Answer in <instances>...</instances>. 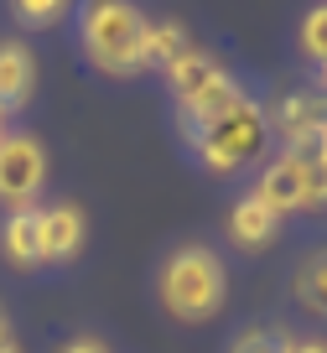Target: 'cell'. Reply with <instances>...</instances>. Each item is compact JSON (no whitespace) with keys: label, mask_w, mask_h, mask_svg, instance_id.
Returning a JSON list of instances; mask_svg holds the SVG:
<instances>
[{"label":"cell","mask_w":327,"mask_h":353,"mask_svg":"<svg viewBox=\"0 0 327 353\" xmlns=\"http://www.w3.org/2000/svg\"><path fill=\"white\" fill-rule=\"evenodd\" d=\"M156 296L177 322H208L229 296V270L208 244H182L156 270Z\"/></svg>","instance_id":"obj_1"},{"label":"cell","mask_w":327,"mask_h":353,"mask_svg":"<svg viewBox=\"0 0 327 353\" xmlns=\"http://www.w3.org/2000/svg\"><path fill=\"white\" fill-rule=\"evenodd\" d=\"M146 26L151 16L120 6V0H88L78 11V42H83L88 63L109 78H130L146 68Z\"/></svg>","instance_id":"obj_2"},{"label":"cell","mask_w":327,"mask_h":353,"mask_svg":"<svg viewBox=\"0 0 327 353\" xmlns=\"http://www.w3.org/2000/svg\"><path fill=\"white\" fill-rule=\"evenodd\" d=\"M197 156H203L208 172H239V166L260 161L265 145H270V125H265V104H255L244 94L229 114H218L213 125H203L197 135H187Z\"/></svg>","instance_id":"obj_3"},{"label":"cell","mask_w":327,"mask_h":353,"mask_svg":"<svg viewBox=\"0 0 327 353\" xmlns=\"http://www.w3.org/2000/svg\"><path fill=\"white\" fill-rule=\"evenodd\" d=\"M47 182V151L37 135L26 130H6V141H0V203L6 208H32L37 192H42Z\"/></svg>","instance_id":"obj_4"},{"label":"cell","mask_w":327,"mask_h":353,"mask_svg":"<svg viewBox=\"0 0 327 353\" xmlns=\"http://www.w3.org/2000/svg\"><path fill=\"white\" fill-rule=\"evenodd\" d=\"M270 135H281L286 145L301 141H322L327 135V88L322 83H301V88H281L265 110Z\"/></svg>","instance_id":"obj_5"},{"label":"cell","mask_w":327,"mask_h":353,"mask_svg":"<svg viewBox=\"0 0 327 353\" xmlns=\"http://www.w3.org/2000/svg\"><path fill=\"white\" fill-rule=\"evenodd\" d=\"M37 234H42V265H63L73 260L78 250H83V208L78 203H47V208H37Z\"/></svg>","instance_id":"obj_6"},{"label":"cell","mask_w":327,"mask_h":353,"mask_svg":"<svg viewBox=\"0 0 327 353\" xmlns=\"http://www.w3.org/2000/svg\"><path fill=\"white\" fill-rule=\"evenodd\" d=\"M250 192L275 213V219L296 213V208H301V161H296L291 151H281L270 166H260V176H255V188H250Z\"/></svg>","instance_id":"obj_7"},{"label":"cell","mask_w":327,"mask_h":353,"mask_svg":"<svg viewBox=\"0 0 327 353\" xmlns=\"http://www.w3.org/2000/svg\"><path fill=\"white\" fill-rule=\"evenodd\" d=\"M37 88V57L26 42H0V120L26 110Z\"/></svg>","instance_id":"obj_8"},{"label":"cell","mask_w":327,"mask_h":353,"mask_svg":"<svg viewBox=\"0 0 327 353\" xmlns=\"http://www.w3.org/2000/svg\"><path fill=\"white\" fill-rule=\"evenodd\" d=\"M224 78H229V68L218 63L213 52H203V47H192L187 57H177V63L166 68V88H172L177 110H182V104H192L197 94H208L213 83H224Z\"/></svg>","instance_id":"obj_9"},{"label":"cell","mask_w":327,"mask_h":353,"mask_svg":"<svg viewBox=\"0 0 327 353\" xmlns=\"http://www.w3.org/2000/svg\"><path fill=\"white\" fill-rule=\"evenodd\" d=\"M0 250L16 270H37L42 265V234H37V208H16L0 223Z\"/></svg>","instance_id":"obj_10"},{"label":"cell","mask_w":327,"mask_h":353,"mask_svg":"<svg viewBox=\"0 0 327 353\" xmlns=\"http://www.w3.org/2000/svg\"><path fill=\"white\" fill-rule=\"evenodd\" d=\"M275 229H281V219H275L255 192H244V198L229 208V239L239 244V250H260V244H270Z\"/></svg>","instance_id":"obj_11"},{"label":"cell","mask_w":327,"mask_h":353,"mask_svg":"<svg viewBox=\"0 0 327 353\" xmlns=\"http://www.w3.org/2000/svg\"><path fill=\"white\" fill-rule=\"evenodd\" d=\"M239 99H244V88L234 83V73H229L224 83H213L208 94H197L192 104H182V110H177V120H182V135H197L203 125H213L218 114H229Z\"/></svg>","instance_id":"obj_12"},{"label":"cell","mask_w":327,"mask_h":353,"mask_svg":"<svg viewBox=\"0 0 327 353\" xmlns=\"http://www.w3.org/2000/svg\"><path fill=\"white\" fill-rule=\"evenodd\" d=\"M192 47L197 42H192V32H187L182 21H151L146 26V68H161L166 73V68H172L177 57H187Z\"/></svg>","instance_id":"obj_13"},{"label":"cell","mask_w":327,"mask_h":353,"mask_svg":"<svg viewBox=\"0 0 327 353\" xmlns=\"http://www.w3.org/2000/svg\"><path fill=\"white\" fill-rule=\"evenodd\" d=\"M296 301H301L306 312H317V317H327V244H317L312 254H306L301 265H296Z\"/></svg>","instance_id":"obj_14"},{"label":"cell","mask_w":327,"mask_h":353,"mask_svg":"<svg viewBox=\"0 0 327 353\" xmlns=\"http://www.w3.org/2000/svg\"><path fill=\"white\" fill-rule=\"evenodd\" d=\"M301 52L312 57L317 68H327V6L306 11V21H301Z\"/></svg>","instance_id":"obj_15"},{"label":"cell","mask_w":327,"mask_h":353,"mask_svg":"<svg viewBox=\"0 0 327 353\" xmlns=\"http://www.w3.org/2000/svg\"><path fill=\"white\" fill-rule=\"evenodd\" d=\"M229 353H286V332L281 327H244L229 343Z\"/></svg>","instance_id":"obj_16"},{"label":"cell","mask_w":327,"mask_h":353,"mask_svg":"<svg viewBox=\"0 0 327 353\" xmlns=\"http://www.w3.org/2000/svg\"><path fill=\"white\" fill-rule=\"evenodd\" d=\"M11 16H16L21 26H57V21L68 16V6H63V0H16Z\"/></svg>","instance_id":"obj_17"},{"label":"cell","mask_w":327,"mask_h":353,"mask_svg":"<svg viewBox=\"0 0 327 353\" xmlns=\"http://www.w3.org/2000/svg\"><path fill=\"white\" fill-rule=\"evenodd\" d=\"M286 353H327V343H317V338H286Z\"/></svg>","instance_id":"obj_18"},{"label":"cell","mask_w":327,"mask_h":353,"mask_svg":"<svg viewBox=\"0 0 327 353\" xmlns=\"http://www.w3.org/2000/svg\"><path fill=\"white\" fill-rule=\"evenodd\" d=\"M63 353H109V348H104L99 338H73V343H68Z\"/></svg>","instance_id":"obj_19"},{"label":"cell","mask_w":327,"mask_h":353,"mask_svg":"<svg viewBox=\"0 0 327 353\" xmlns=\"http://www.w3.org/2000/svg\"><path fill=\"white\" fill-rule=\"evenodd\" d=\"M0 353H21V343H16V332H11V327L0 332Z\"/></svg>","instance_id":"obj_20"},{"label":"cell","mask_w":327,"mask_h":353,"mask_svg":"<svg viewBox=\"0 0 327 353\" xmlns=\"http://www.w3.org/2000/svg\"><path fill=\"white\" fill-rule=\"evenodd\" d=\"M6 327H11V322H6V307H0V332H6Z\"/></svg>","instance_id":"obj_21"},{"label":"cell","mask_w":327,"mask_h":353,"mask_svg":"<svg viewBox=\"0 0 327 353\" xmlns=\"http://www.w3.org/2000/svg\"><path fill=\"white\" fill-rule=\"evenodd\" d=\"M322 161H327V135H322Z\"/></svg>","instance_id":"obj_22"},{"label":"cell","mask_w":327,"mask_h":353,"mask_svg":"<svg viewBox=\"0 0 327 353\" xmlns=\"http://www.w3.org/2000/svg\"><path fill=\"white\" fill-rule=\"evenodd\" d=\"M322 88H327V68H322Z\"/></svg>","instance_id":"obj_23"}]
</instances>
